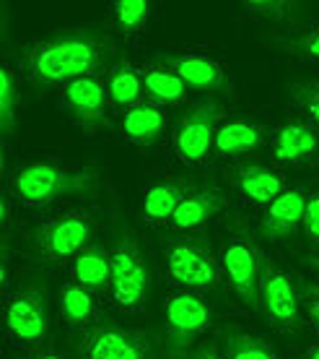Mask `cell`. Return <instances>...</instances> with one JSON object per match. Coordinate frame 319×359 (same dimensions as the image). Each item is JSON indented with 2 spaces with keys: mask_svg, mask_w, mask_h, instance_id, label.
Wrapping results in <instances>:
<instances>
[{
  "mask_svg": "<svg viewBox=\"0 0 319 359\" xmlns=\"http://www.w3.org/2000/svg\"><path fill=\"white\" fill-rule=\"evenodd\" d=\"M164 318H166L169 354H171V357H179V354H185L187 346L211 325L213 313L203 297H197V294H192V292L182 289V292H174V294L166 299Z\"/></svg>",
  "mask_w": 319,
  "mask_h": 359,
  "instance_id": "obj_10",
  "label": "cell"
},
{
  "mask_svg": "<svg viewBox=\"0 0 319 359\" xmlns=\"http://www.w3.org/2000/svg\"><path fill=\"white\" fill-rule=\"evenodd\" d=\"M24 359H65V357L57 354V351H31V354H27Z\"/></svg>",
  "mask_w": 319,
  "mask_h": 359,
  "instance_id": "obj_34",
  "label": "cell"
},
{
  "mask_svg": "<svg viewBox=\"0 0 319 359\" xmlns=\"http://www.w3.org/2000/svg\"><path fill=\"white\" fill-rule=\"evenodd\" d=\"M302 226L311 240H317L319 243V193H311V196L306 198V208H304Z\"/></svg>",
  "mask_w": 319,
  "mask_h": 359,
  "instance_id": "obj_31",
  "label": "cell"
},
{
  "mask_svg": "<svg viewBox=\"0 0 319 359\" xmlns=\"http://www.w3.org/2000/svg\"><path fill=\"white\" fill-rule=\"evenodd\" d=\"M226 208V196L221 188L215 185H197L190 196L179 203L169 224L174 226L177 232H192L208 224L213 216H218Z\"/></svg>",
  "mask_w": 319,
  "mask_h": 359,
  "instance_id": "obj_16",
  "label": "cell"
},
{
  "mask_svg": "<svg viewBox=\"0 0 319 359\" xmlns=\"http://www.w3.org/2000/svg\"><path fill=\"white\" fill-rule=\"evenodd\" d=\"M60 313L62 320L73 328H89L94 325V315H97V302H94V294L89 289H83L76 281H68L65 287L60 289Z\"/></svg>",
  "mask_w": 319,
  "mask_h": 359,
  "instance_id": "obj_24",
  "label": "cell"
},
{
  "mask_svg": "<svg viewBox=\"0 0 319 359\" xmlns=\"http://www.w3.org/2000/svg\"><path fill=\"white\" fill-rule=\"evenodd\" d=\"M319 154V133L311 123L288 120L273 135V159L281 164H309Z\"/></svg>",
  "mask_w": 319,
  "mask_h": 359,
  "instance_id": "obj_15",
  "label": "cell"
},
{
  "mask_svg": "<svg viewBox=\"0 0 319 359\" xmlns=\"http://www.w3.org/2000/svg\"><path fill=\"white\" fill-rule=\"evenodd\" d=\"M190 359H226V357L218 354V349H213V346H203V349H197Z\"/></svg>",
  "mask_w": 319,
  "mask_h": 359,
  "instance_id": "obj_33",
  "label": "cell"
},
{
  "mask_svg": "<svg viewBox=\"0 0 319 359\" xmlns=\"http://www.w3.org/2000/svg\"><path fill=\"white\" fill-rule=\"evenodd\" d=\"M122 130L127 141H133L138 146H151L166 133V115H164V109L151 104V102H141L135 107L125 109Z\"/></svg>",
  "mask_w": 319,
  "mask_h": 359,
  "instance_id": "obj_20",
  "label": "cell"
},
{
  "mask_svg": "<svg viewBox=\"0 0 319 359\" xmlns=\"http://www.w3.org/2000/svg\"><path fill=\"white\" fill-rule=\"evenodd\" d=\"M115 53V42L97 29H60L34 39L18 57V71L34 83H71L97 76Z\"/></svg>",
  "mask_w": 319,
  "mask_h": 359,
  "instance_id": "obj_1",
  "label": "cell"
},
{
  "mask_svg": "<svg viewBox=\"0 0 319 359\" xmlns=\"http://www.w3.org/2000/svg\"><path fill=\"white\" fill-rule=\"evenodd\" d=\"M234 185H236L241 196L252 201V203H257V206H270L275 198L285 190L283 177L275 170L262 167L257 162L239 164L234 170Z\"/></svg>",
  "mask_w": 319,
  "mask_h": 359,
  "instance_id": "obj_17",
  "label": "cell"
},
{
  "mask_svg": "<svg viewBox=\"0 0 319 359\" xmlns=\"http://www.w3.org/2000/svg\"><path fill=\"white\" fill-rule=\"evenodd\" d=\"M97 234V219L86 211H65L36 226L34 248L50 263L76 261Z\"/></svg>",
  "mask_w": 319,
  "mask_h": 359,
  "instance_id": "obj_6",
  "label": "cell"
},
{
  "mask_svg": "<svg viewBox=\"0 0 319 359\" xmlns=\"http://www.w3.org/2000/svg\"><path fill=\"white\" fill-rule=\"evenodd\" d=\"M99 185L94 170H71L50 162H31L10 175V196L24 206H50L60 198L91 196Z\"/></svg>",
  "mask_w": 319,
  "mask_h": 359,
  "instance_id": "obj_2",
  "label": "cell"
},
{
  "mask_svg": "<svg viewBox=\"0 0 319 359\" xmlns=\"http://www.w3.org/2000/svg\"><path fill=\"white\" fill-rule=\"evenodd\" d=\"M306 359H319V346H311V349L306 351Z\"/></svg>",
  "mask_w": 319,
  "mask_h": 359,
  "instance_id": "obj_36",
  "label": "cell"
},
{
  "mask_svg": "<svg viewBox=\"0 0 319 359\" xmlns=\"http://www.w3.org/2000/svg\"><path fill=\"white\" fill-rule=\"evenodd\" d=\"M106 94H109V102L115 107L130 109L135 104H141V97L146 94L143 71L135 68L133 63H127V60L115 63L109 68V76H106Z\"/></svg>",
  "mask_w": 319,
  "mask_h": 359,
  "instance_id": "obj_23",
  "label": "cell"
},
{
  "mask_svg": "<svg viewBox=\"0 0 319 359\" xmlns=\"http://www.w3.org/2000/svg\"><path fill=\"white\" fill-rule=\"evenodd\" d=\"M221 346L226 359H281L278 351L260 336L244 333L239 328H221Z\"/></svg>",
  "mask_w": 319,
  "mask_h": 359,
  "instance_id": "obj_25",
  "label": "cell"
},
{
  "mask_svg": "<svg viewBox=\"0 0 319 359\" xmlns=\"http://www.w3.org/2000/svg\"><path fill=\"white\" fill-rule=\"evenodd\" d=\"M156 65H164L169 71H174L190 89L200 91H231V81L223 65L213 60L208 55L197 53H159L153 57Z\"/></svg>",
  "mask_w": 319,
  "mask_h": 359,
  "instance_id": "obj_12",
  "label": "cell"
},
{
  "mask_svg": "<svg viewBox=\"0 0 319 359\" xmlns=\"http://www.w3.org/2000/svg\"><path fill=\"white\" fill-rule=\"evenodd\" d=\"M18 107H21V91H18L16 73L6 63L0 65V128L6 138L16 133Z\"/></svg>",
  "mask_w": 319,
  "mask_h": 359,
  "instance_id": "obj_27",
  "label": "cell"
},
{
  "mask_svg": "<svg viewBox=\"0 0 319 359\" xmlns=\"http://www.w3.org/2000/svg\"><path fill=\"white\" fill-rule=\"evenodd\" d=\"M112 297L120 310L135 313L146 305L151 292V269L141 248L127 232H120L112 248Z\"/></svg>",
  "mask_w": 319,
  "mask_h": 359,
  "instance_id": "obj_5",
  "label": "cell"
},
{
  "mask_svg": "<svg viewBox=\"0 0 319 359\" xmlns=\"http://www.w3.org/2000/svg\"><path fill=\"white\" fill-rule=\"evenodd\" d=\"M223 115V107L215 99L197 102L177 120L171 133V149L179 162L200 164L213 151V141L218 133V120Z\"/></svg>",
  "mask_w": 319,
  "mask_h": 359,
  "instance_id": "obj_7",
  "label": "cell"
},
{
  "mask_svg": "<svg viewBox=\"0 0 319 359\" xmlns=\"http://www.w3.org/2000/svg\"><path fill=\"white\" fill-rule=\"evenodd\" d=\"M260 299L275 328L291 333L302 328V297L293 287L291 276L278 263L262 261L260 276Z\"/></svg>",
  "mask_w": 319,
  "mask_h": 359,
  "instance_id": "obj_11",
  "label": "cell"
},
{
  "mask_svg": "<svg viewBox=\"0 0 319 359\" xmlns=\"http://www.w3.org/2000/svg\"><path fill=\"white\" fill-rule=\"evenodd\" d=\"M195 188V182H187V180H164V182L151 185L146 190V198H143L146 222L148 224H166V222H171L179 203Z\"/></svg>",
  "mask_w": 319,
  "mask_h": 359,
  "instance_id": "obj_19",
  "label": "cell"
},
{
  "mask_svg": "<svg viewBox=\"0 0 319 359\" xmlns=\"http://www.w3.org/2000/svg\"><path fill=\"white\" fill-rule=\"evenodd\" d=\"M166 269L174 284L190 289H215L221 281V263L205 234L174 237L166 245Z\"/></svg>",
  "mask_w": 319,
  "mask_h": 359,
  "instance_id": "obj_4",
  "label": "cell"
},
{
  "mask_svg": "<svg viewBox=\"0 0 319 359\" xmlns=\"http://www.w3.org/2000/svg\"><path fill=\"white\" fill-rule=\"evenodd\" d=\"M6 331L8 339L18 346H36L47 339L50 315H47V297L42 289L21 287L6 299Z\"/></svg>",
  "mask_w": 319,
  "mask_h": 359,
  "instance_id": "obj_9",
  "label": "cell"
},
{
  "mask_svg": "<svg viewBox=\"0 0 319 359\" xmlns=\"http://www.w3.org/2000/svg\"><path fill=\"white\" fill-rule=\"evenodd\" d=\"M304 305H306V313H309L311 323H314V328L319 331V287H304Z\"/></svg>",
  "mask_w": 319,
  "mask_h": 359,
  "instance_id": "obj_32",
  "label": "cell"
},
{
  "mask_svg": "<svg viewBox=\"0 0 319 359\" xmlns=\"http://www.w3.org/2000/svg\"><path fill=\"white\" fill-rule=\"evenodd\" d=\"M244 11L255 18H265L273 24H291L302 16V6L299 3H288V0H247Z\"/></svg>",
  "mask_w": 319,
  "mask_h": 359,
  "instance_id": "obj_28",
  "label": "cell"
},
{
  "mask_svg": "<svg viewBox=\"0 0 319 359\" xmlns=\"http://www.w3.org/2000/svg\"><path fill=\"white\" fill-rule=\"evenodd\" d=\"M65 97V107L80 126L86 128H101L106 126V86L99 81V76H86V79H76V81L65 83L62 89Z\"/></svg>",
  "mask_w": 319,
  "mask_h": 359,
  "instance_id": "obj_13",
  "label": "cell"
},
{
  "mask_svg": "<svg viewBox=\"0 0 319 359\" xmlns=\"http://www.w3.org/2000/svg\"><path fill=\"white\" fill-rule=\"evenodd\" d=\"M288 97L311 126L319 128V79H302L288 83Z\"/></svg>",
  "mask_w": 319,
  "mask_h": 359,
  "instance_id": "obj_29",
  "label": "cell"
},
{
  "mask_svg": "<svg viewBox=\"0 0 319 359\" xmlns=\"http://www.w3.org/2000/svg\"><path fill=\"white\" fill-rule=\"evenodd\" d=\"M221 271L234 294L247 307H257L260 302V276H262V255L257 250L255 237L241 222H229L223 229Z\"/></svg>",
  "mask_w": 319,
  "mask_h": 359,
  "instance_id": "obj_3",
  "label": "cell"
},
{
  "mask_svg": "<svg viewBox=\"0 0 319 359\" xmlns=\"http://www.w3.org/2000/svg\"><path fill=\"white\" fill-rule=\"evenodd\" d=\"M262 141H265V128L252 120H244V117H234V120H226L223 126H218V133L213 141V154L221 159H231V156L257 151Z\"/></svg>",
  "mask_w": 319,
  "mask_h": 359,
  "instance_id": "obj_18",
  "label": "cell"
},
{
  "mask_svg": "<svg viewBox=\"0 0 319 359\" xmlns=\"http://www.w3.org/2000/svg\"><path fill=\"white\" fill-rule=\"evenodd\" d=\"M309 263H311V266H314V269H317V273H319V255H311Z\"/></svg>",
  "mask_w": 319,
  "mask_h": 359,
  "instance_id": "obj_37",
  "label": "cell"
},
{
  "mask_svg": "<svg viewBox=\"0 0 319 359\" xmlns=\"http://www.w3.org/2000/svg\"><path fill=\"white\" fill-rule=\"evenodd\" d=\"M73 281L89 289L91 294L106 289L112 284V252H106L99 245H89L73 261Z\"/></svg>",
  "mask_w": 319,
  "mask_h": 359,
  "instance_id": "obj_22",
  "label": "cell"
},
{
  "mask_svg": "<svg viewBox=\"0 0 319 359\" xmlns=\"http://www.w3.org/2000/svg\"><path fill=\"white\" fill-rule=\"evenodd\" d=\"M306 198L309 196H306L302 188L283 190V193L267 206L262 219H260V234H262L265 240H270V243H278V240H285V237L296 234V229H299L304 222Z\"/></svg>",
  "mask_w": 319,
  "mask_h": 359,
  "instance_id": "obj_14",
  "label": "cell"
},
{
  "mask_svg": "<svg viewBox=\"0 0 319 359\" xmlns=\"http://www.w3.org/2000/svg\"><path fill=\"white\" fill-rule=\"evenodd\" d=\"M83 359H153L151 339L117 323H94L78 336Z\"/></svg>",
  "mask_w": 319,
  "mask_h": 359,
  "instance_id": "obj_8",
  "label": "cell"
},
{
  "mask_svg": "<svg viewBox=\"0 0 319 359\" xmlns=\"http://www.w3.org/2000/svg\"><path fill=\"white\" fill-rule=\"evenodd\" d=\"M10 224V196L3 198V226Z\"/></svg>",
  "mask_w": 319,
  "mask_h": 359,
  "instance_id": "obj_35",
  "label": "cell"
},
{
  "mask_svg": "<svg viewBox=\"0 0 319 359\" xmlns=\"http://www.w3.org/2000/svg\"><path fill=\"white\" fill-rule=\"evenodd\" d=\"M153 6L148 0H117L112 6V16H115V27L120 34L135 36L143 34L148 24H151Z\"/></svg>",
  "mask_w": 319,
  "mask_h": 359,
  "instance_id": "obj_26",
  "label": "cell"
},
{
  "mask_svg": "<svg viewBox=\"0 0 319 359\" xmlns=\"http://www.w3.org/2000/svg\"><path fill=\"white\" fill-rule=\"evenodd\" d=\"M143 89H146L148 102L156 104V107H174V104H182L187 99V94H190V86L179 79L177 73L156 63H151L148 68H143Z\"/></svg>",
  "mask_w": 319,
  "mask_h": 359,
  "instance_id": "obj_21",
  "label": "cell"
},
{
  "mask_svg": "<svg viewBox=\"0 0 319 359\" xmlns=\"http://www.w3.org/2000/svg\"><path fill=\"white\" fill-rule=\"evenodd\" d=\"M281 50L293 57H302V60H319V24L306 32L281 39Z\"/></svg>",
  "mask_w": 319,
  "mask_h": 359,
  "instance_id": "obj_30",
  "label": "cell"
}]
</instances>
